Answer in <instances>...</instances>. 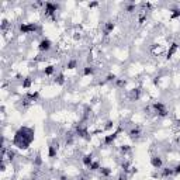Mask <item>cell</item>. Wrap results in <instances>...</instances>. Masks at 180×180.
Here are the masks:
<instances>
[{"mask_svg":"<svg viewBox=\"0 0 180 180\" xmlns=\"http://www.w3.org/2000/svg\"><path fill=\"white\" fill-rule=\"evenodd\" d=\"M146 20V14H142V16L138 18V24H143V21Z\"/></svg>","mask_w":180,"mask_h":180,"instance_id":"obj_28","label":"cell"},{"mask_svg":"<svg viewBox=\"0 0 180 180\" xmlns=\"http://www.w3.org/2000/svg\"><path fill=\"white\" fill-rule=\"evenodd\" d=\"M66 68H68V69L78 68V61H76V59H70V61H68V64H66Z\"/></svg>","mask_w":180,"mask_h":180,"instance_id":"obj_21","label":"cell"},{"mask_svg":"<svg viewBox=\"0 0 180 180\" xmlns=\"http://www.w3.org/2000/svg\"><path fill=\"white\" fill-rule=\"evenodd\" d=\"M94 72H96V69L93 68V66H85L83 68V76H93L94 75Z\"/></svg>","mask_w":180,"mask_h":180,"instance_id":"obj_16","label":"cell"},{"mask_svg":"<svg viewBox=\"0 0 180 180\" xmlns=\"http://www.w3.org/2000/svg\"><path fill=\"white\" fill-rule=\"evenodd\" d=\"M151 165H152V168L154 169H162L163 168V160H162V158L160 156H158V155H155V156H152L151 158Z\"/></svg>","mask_w":180,"mask_h":180,"instance_id":"obj_6","label":"cell"},{"mask_svg":"<svg viewBox=\"0 0 180 180\" xmlns=\"http://www.w3.org/2000/svg\"><path fill=\"white\" fill-rule=\"evenodd\" d=\"M26 99L30 103H32V101H37L38 99H40V91L38 90H35V91H28L26 94Z\"/></svg>","mask_w":180,"mask_h":180,"instance_id":"obj_10","label":"cell"},{"mask_svg":"<svg viewBox=\"0 0 180 180\" xmlns=\"http://www.w3.org/2000/svg\"><path fill=\"white\" fill-rule=\"evenodd\" d=\"M114 28H116V23H114V21L106 23V26H104V31H103V35H104V37L110 35V34L114 31Z\"/></svg>","mask_w":180,"mask_h":180,"instance_id":"obj_9","label":"cell"},{"mask_svg":"<svg viewBox=\"0 0 180 180\" xmlns=\"http://www.w3.org/2000/svg\"><path fill=\"white\" fill-rule=\"evenodd\" d=\"M117 80V76L114 73H108L106 76V82H116Z\"/></svg>","mask_w":180,"mask_h":180,"instance_id":"obj_24","label":"cell"},{"mask_svg":"<svg viewBox=\"0 0 180 180\" xmlns=\"http://www.w3.org/2000/svg\"><path fill=\"white\" fill-rule=\"evenodd\" d=\"M53 73H55V66L53 65H48L47 68L44 69V75L45 76H52Z\"/></svg>","mask_w":180,"mask_h":180,"instance_id":"obj_17","label":"cell"},{"mask_svg":"<svg viewBox=\"0 0 180 180\" xmlns=\"http://www.w3.org/2000/svg\"><path fill=\"white\" fill-rule=\"evenodd\" d=\"M89 9H94V7H97L99 6V1H91V3H89Z\"/></svg>","mask_w":180,"mask_h":180,"instance_id":"obj_29","label":"cell"},{"mask_svg":"<svg viewBox=\"0 0 180 180\" xmlns=\"http://www.w3.org/2000/svg\"><path fill=\"white\" fill-rule=\"evenodd\" d=\"M121 132H122V130L118 128V130L114 131V132H110L108 135H104V138H103V145H104V146H110L111 143H114V141L118 138V135Z\"/></svg>","mask_w":180,"mask_h":180,"instance_id":"obj_4","label":"cell"},{"mask_svg":"<svg viewBox=\"0 0 180 180\" xmlns=\"http://www.w3.org/2000/svg\"><path fill=\"white\" fill-rule=\"evenodd\" d=\"M162 172H160V175H162V177H170V176H175V170H173V168H162Z\"/></svg>","mask_w":180,"mask_h":180,"instance_id":"obj_12","label":"cell"},{"mask_svg":"<svg viewBox=\"0 0 180 180\" xmlns=\"http://www.w3.org/2000/svg\"><path fill=\"white\" fill-rule=\"evenodd\" d=\"M100 162H99V160H94V162H93V163L90 165V168H89V170L90 172H96V170H100Z\"/></svg>","mask_w":180,"mask_h":180,"instance_id":"obj_19","label":"cell"},{"mask_svg":"<svg viewBox=\"0 0 180 180\" xmlns=\"http://www.w3.org/2000/svg\"><path fill=\"white\" fill-rule=\"evenodd\" d=\"M139 135H141V130H139L138 127L131 128V130L128 131V137H131L132 139H137V138H139Z\"/></svg>","mask_w":180,"mask_h":180,"instance_id":"obj_13","label":"cell"},{"mask_svg":"<svg viewBox=\"0 0 180 180\" xmlns=\"http://www.w3.org/2000/svg\"><path fill=\"white\" fill-rule=\"evenodd\" d=\"M177 49H179V44H177V42H172V44H170L169 49H168V52H166V59L173 58V55L177 52Z\"/></svg>","mask_w":180,"mask_h":180,"instance_id":"obj_7","label":"cell"},{"mask_svg":"<svg viewBox=\"0 0 180 180\" xmlns=\"http://www.w3.org/2000/svg\"><path fill=\"white\" fill-rule=\"evenodd\" d=\"M116 83L120 86V87H121V86H125V83H127V82H125V80H116Z\"/></svg>","mask_w":180,"mask_h":180,"instance_id":"obj_30","label":"cell"},{"mask_svg":"<svg viewBox=\"0 0 180 180\" xmlns=\"http://www.w3.org/2000/svg\"><path fill=\"white\" fill-rule=\"evenodd\" d=\"M16 158V152H14V151H9V160H13V159Z\"/></svg>","mask_w":180,"mask_h":180,"instance_id":"obj_27","label":"cell"},{"mask_svg":"<svg viewBox=\"0 0 180 180\" xmlns=\"http://www.w3.org/2000/svg\"><path fill=\"white\" fill-rule=\"evenodd\" d=\"M58 10H59L58 3L45 1V6H44V14H45V17H51L52 20H56V11Z\"/></svg>","mask_w":180,"mask_h":180,"instance_id":"obj_2","label":"cell"},{"mask_svg":"<svg viewBox=\"0 0 180 180\" xmlns=\"http://www.w3.org/2000/svg\"><path fill=\"white\" fill-rule=\"evenodd\" d=\"M38 49L41 51V52H49L51 49H52V41L51 40H48V38H42L40 44H38Z\"/></svg>","mask_w":180,"mask_h":180,"instance_id":"obj_5","label":"cell"},{"mask_svg":"<svg viewBox=\"0 0 180 180\" xmlns=\"http://www.w3.org/2000/svg\"><path fill=\"white\" fill-rule=\"evenodd\" d=\"M127 179H128V173H125V172H121L120 176L117 177V180H127Z\"/></svg>","mask_w":180,"mask_h":180,"instance_id":"obj_25","label":"cell"},{"mask_svg":"<svg viewBox=\"0 0 180 180\" xmlns=\"http://www.w3.org/2000/svg\"><path fill=\"white\" fill-rule=\"evenodd\" d=\"M32 141H34V130L30 127H21L16 131L11 142H13V145L17 146L18 149L26 151V149L30 148V145H31Z\"/></svg>","mask_w":180,"mask_h":180,"instance_id":"obj_1","label":"cell"},{"mask_svg":"<svg viewBox=\"0 0 180 180\" xmlns=\"http://www.w3.org/2000/svg\"><path fill=\"white\" fill-rule=\"evenodd\" d=\"M113 170L110 168H100V175L104 176V177H108V176H111Z\"/></svg>","mask_w":180,"mask_h":180,"instance_id":"obj_18","label":"cell"},{"mask_svg":"<svg viewBox=\"0 0 180 180\" xmlns=\"http://www.w3.org/2000/svg\"><path fill=\"white\" fill-rule=\"evenodd\" d=\"M38 30H41V28L37 26V23H23L20 26L21 34H31V32H37Z\"/></svg>","mask_w":180,"mask_h":180,"instance_id":"obj_3","label":"cell"},{"mask_svg":"<svg viewBox=\"0 0 180 180\" xmlns=\"http://www.w3.org/2000/svg\"><path fill=\"white\" fill-rule=\"evenodd\" d=\"M120 151H121L124 155H127L131 152V146H130V145H121V146H120Z\"/></svg>","mask_w":180,"mask_h":180,"instance_id":"obj_23","label":"cell"},{"mask_svg":"<svg viewBox=\"0 0 180 180\" xmlns=\"http://www.w3.org/2000/svg\"><path fill=\"white\" fill-rule=\"evenodd\" d=\"M173 170H175V176H179L180 175V163L176 165L175 168H173Z\"/></svg>","mask_w":180,"mask_h":180,"instance_id":"obj_26","label":"cell"},{"mask_svg":"<svg viewBox=\"0 0 180 180\" xmlns=\"http://www.w3.org/2000/svg\"><path fill=\"white\" fill-rule=\"evenodd\" d=\"M141 93H142V90L139 89V87H137V89H132V90H131V99H132V100H139Z\"/></svg>","mask_w":180,"mask_h":180,"instance_id":"obj_15","label":"cell"},{"mask_svg":"<svg viewBox=\"0 0 180 180\" xmlns=\"http://www.w3.org/2000/svg\"><path fill=\"white\" fill-rule=\"evenodd\" d=\"M152 108H154V111L156 113V114H159V113H162L166 110V106H165L162 101H155L154 104H152Z\"/></svg>","mask_w":180,"mask_h":180,"instance_id":"obj_11","label":"cell"},{"mask_svg":"<svg viewBox=\"0 0 180 180\" xmlns=\"http://www.w3.org/2000/svg\"><path fill=\"white\" fill-rule=\"evenodd\" d=\"M21 86H23V89H30V87L32 86V79L30 78V76H27V78H23Z\"/></svg>","mask_w":180,"mask_h":180,"instance_id":"obj_14","label":"cell"},{"mask_svg":"<svg viewBox=\"0 0 180 180\" xmlns=\"http://www.w3.org/2000/svg\"><path fill=\"white\" fill-rule=\"evenodd\" d=\"M94 160H93V152H90V154H86L83 158H82V163H83V166L85 168H87L89 169L90 168V165L93 163Z\"/></svg>","mask_w":180,"mask_h":180,"instance_id":"obj_8","label":"cell"},{"mask_svg":"<svg viewBox=\"0 0 180 180\" xmlns=\"http://www.w3.org/2000/svg\"><path fill=\"white\" fill-rule=\"evenodd\" d=\"M170 18H172V20L180 18V7H177V9H173V10H172V16H170Z\"/></svg>","mask_w":180,"mask_h":180,"instance_id":"obj_20","label":"cell"},{"mask_svg":"<svg viewBox=\"0 0 180 180\" xmlns=\"http://www.w3.org/2000/svg\"><path fill=\"white\" fill-rule=\"evenodd\" d=\"M55 83H58V85H64V83H65V75L59 73L58 76H56V79H55Z\"/></svg>","mask_w":180,"mask_h":180,"instance_id":"obj_22","label":"cell"},{"mask_svg":"<svg viewBox=\"0 0 180 180\" xmlns=\"http://www.w3.org/2000/svg\"><path fill=\"white\" fill-rule=\"evenodd\" d=\"M59 180H69V179L66 177V176H61V177H59Z\"/></svg>","mask_w":180,"mask_h":180,"instance_id":"obj_31","label":"cell"}]
</instances>
